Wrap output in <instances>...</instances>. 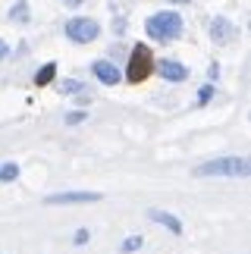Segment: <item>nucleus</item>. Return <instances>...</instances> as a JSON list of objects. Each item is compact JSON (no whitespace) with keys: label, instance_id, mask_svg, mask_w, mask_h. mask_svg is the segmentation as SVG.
Returning a JSON list of instances; mask_svg holds the SVG:
<instances>
[{"label":"nucleus","instance_id":"obj_1","mask_svg":"<svg viewBox=\"0 0 251 254\" xmlns=\"http://www.w3.org/2000/svg\"><path fill=\"white\" fill-rule=\"evenodd\" d=\"M144 32H148L154 41H173V38L182 35V16L173 13V9L154 13L148 22H144Z\"/></svg>","mask_w":251,"mask_h":254},{"label":"nucleus","instance_id":"obj_2","mask_svg":"<svg viewBox=\"0 0 251 254\" xmlns=\"http://www.w3.org/2000/svg\"><path fill=\"white\" fill-rule=\"evenodd\" d=\"M195 176H251V160L245 157H220L210 163H201Z\"/></svg>","mask_w":251,"mask_h":254},{"label":"nucleus","instance_id":"obj_3","mask_svg":"<svg viewBox=\"0 0 251 254\" xmlns=\"http://www.w3.org/2000/svg\"><path fill=\"white\" fill-rule=\"evenodd\" d=\"M154 72V54L148 44H135L132 47V57H129V66H126V79L129 82H144L148 75Z\"/></svg>","mask_w":251,"mask_h":254},{"label":"nucleus","instance_id":"obj_4","mask_svg":"<svg viewBox=\"0 0 251 254\" xmlns=\"http://www.w3.org/2000/svg\"><path fill=\"white\" fill-rule=\"evenodd\" d=\"M98 35H101V25L88 16H75V19L66 22V38L75 41V44H91Z\"/></svg>","mask_w":251,"mask_h":254},{"label":"nucleus","instance_id":"obj_5","mask_svg":"<svg viewBox=\"0 0 251 254\" xmlns=\"http://www.w3.org/2000/svg\"><path fill=\"white\" fill-rule=\"evenodd\" d=\"M47 204H94L101 201L98 191H60V194H47Z\"/></svg>","mask_w":251,"mask_h":254},{"label":"nucleus","instance_id":"obj_6","mask_svg":"<svg viewBox=\"0 0 251 254\" xmlns=\"http://www.w3.org/2000/svg\"><path fill=\"white\" fill-rule=\"evenodd\" d=\"M157 66V72L163 75L167 82H182V79H188V69L182 63H176V60H160V63H154Z\"/></svg>","mask_w":251,"mask_h":254},{"label":"nucleus","instance_id":"obj_7","mask_svg":"<svg viewBox=\"0 0 251 254\" xmlns=\"http://www.w3.org/2000/svg\"><path fill=\"white\" fill-rule=\"evenodd\" d=\"M210 38H214L217 44H229L236 38V25L226 22V19H214V25H210Z\"/></svg>","mask_w":251,"mask_h":254},{"label":"nucleus","instance_id":"obj_8","mask_svg":"<svg viewBox=\"0 0 251 254\" xmlns=\"http://www.w3.org/2000/svg\"><path fill=\"white\" fill-rule=\"evenodd\" d=\"M91 69H94V75H98L104 85H120V79H123L120 69H117L113 63H107V60H98V63L91 66Z\"/></svg>","mask_w":251,"mask_h":254},{"label":"nucleus","instance_id":"obj_9","mask_svg":"<svg viewBox=\"0 0 251 254\" xmlns=\"http://www.w3.org/2000/svg\"><path fill=\"white\" fill-rule=\"evenodd\" d=\"M148 217H151L154 223H160V226H167L173 236H179V232H182L179 217H173V213H167V210H157V207H154V210H148Z\"/></svg>","mask_w":251,"mask_h":254},{"label":"nucleus","instance_id":"obj_10","mask_svg":"<svg viewBox=\"0 0 251 254\" xmlns=\"http://www.w3.org/2000/svg\"><path fill=\"white\" fill-rule=\"evenodd\" d=\"M54 75H57V66H54V63H44L41 69H38V75H35V85H47V82H54Z\"/></svg>","mask_w":251,"mask_h":254},{"label":"nucleus","instance_id":"obj_11","mask_svg":"<svg viewBox=\"0 0 251 254\" xmlns=\"http://www.w3.org/2000/svg\"><path fill=\"white\" fill-rule=\"evenodd\" d=\"M19 176V167L16 163H3V167H0V182H13Z\"/></svg>","mask_w":251,"mask_h":254},{"label":"nucleus","instance_id":"obj_12","mask_svg":"<svg viewBox=\"0 0 251 254\" xmlns=\"http://www.w3.org/2000/svg\"><path fill=\"white\" fill-rule=\"evenodd\" d=\"M9 19H16V22H22V19H28V6H25V3H16L13 9H9Z\"/></svg>","mask_w":251,"mask_h":254},{"label":"nucleus","instance_id":"obj_13","mask_svg":"<svg viewBox=\"0 0 251 254\" xmlns=\"http://www.w3.org/2000/svg\"><path fill=\"white\" fill-rule=\"evenodd\" d=\"M60 91H63V94H72V91H79V94H82V91H85V85L69 79V82H63V85H60Z\"/></svg>","mask_w":251,"mask_h":254},{"label":"nucleus","instance_id":"obj_14","mask_svg":"<svg viewBox=\"0 0 251 254\" xmlns=\"http://www.w3.org/2000/svg\"><path fill=\"white\" fill-rule=\"evenodd\" d=\"M138 248H141V236H132L123 242V251H138Z\"/></svg>","mask_w":251,"mask_h":254},{"label":"nucleus","instance_id":"obj_15","mask_svg":"<svg viewBox=\"0 0 251 254\" xmlns=\"http://www.w3.org/2000/svg\"><path fill=\"white\" fill-rule=\"evenodd\" d=\"M210 94H214V88H201V91H198V104H207Z\"/></svg>","mask_w":251,"mask_h":254},{"label":"nucleus","instance_id":"obj_16","mask_svg":"<svg viewBox=\"0 0 251 254\" xmlns=\"http://www.w3.org/2000/svg\"><path fill=\"white\" fill-rule=\"evenodd\" d=\"M85 242H88V229H79L75 232V245H85Z\"/></svg>","mask_w":251,"mask_h":254},{"label":"nucleus","instance_id":"obj_17","mask_svg":"<svg viewBox=\"0 0 251 254\" xmlns=\"http://www.w3.org/2000/svg\"><path fill=\"white\" fill-rule=\"evenodd\" d=\"M85 120V113H69V116H66V123H82Z\"/></svg>","mask_w":251,"mask_h":254},{"label":"nucleus","instance_id":"obj_18","mask_svg":"<svg viewBox=\"0 0 251 254\" xmlns=\"http://www.w3.org/2000/svg\"><path fill=\"white\" fill-rule=\"evenodd\" d=\"M6 54H9V47H6L3 41H0V60H3V57H6Z\"/></svg>","mask_w":251,"mask_h":254},{"label":"nucleus","instance_id":"obj_19","mask_svg":"<svg viewBox=\"0 0 251 254\" xmlns=\"http://www.w3.org/2000/svg\"><path fill=\"white\" fill-rule=\"evenodd\" d=\"M170 3H191V0H170Z\"/></svg>","mask_w":251,"mask_h":254}]
</instances>
